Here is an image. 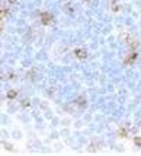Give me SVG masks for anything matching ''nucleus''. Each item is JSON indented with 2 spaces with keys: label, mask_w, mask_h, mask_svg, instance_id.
Masks as SVG:
<instances>
[{
  "label": "nucleus",
  "mask_w": 141,
  "mask_h": 156,
  "mask_svg": "<svg viewBox=\"0 0 141 156\" xmlns=\"http://www.w3.org/2000/svg\"><path fill=\"white\" fill-rule=\"evenodd\" d=\"M51 21H53V16H51L50 13H47V12H45V13H41V22H42L44 25L50 24Z\"/></svg>",
  "instance_id": "1"
},
{
  "label": "nucleus",
  "mask_w": 141,
  "mask_h": 156,
  "mask_svg": "<svg viewBox=\"0 0 141 156\" xmlns=\"http://www.w3.org/2000/svg\"><path fill=\"white\" fill-rule=\"evenodd\" d=\"M74 54H76L77 58H86V56H87V53H86L84 50H76Z\"/></svg>",
  "instance_id": "2"
},
{
  "label": "nucleus",
  "mask_w": 141,
  "mask_h": 156,
  "mask_svg": "<svg viewBox=\"0 0 141 156\" xmlns=\"http://www.w3.org/2000/svg\"><path fill=\"white\" fill-rule=\"evenodd\" d=\"M135 58H137V53H131V56H128V57H126L125 64H132Z\"/></svg>",
  "instance_id": "3"
},
{
  "label": "nucleus",
  "mask_w": 141,
  "mask_h": 156,
  "mask_svg": "<svg viewBox=\"0 0 141 156\" xmlns=\"http://www.w3.org/2000/svg\"><path fill=\"white\" fill-rule=\"evenodd\" d=\"M16 96H18V92H16V91L10 89V91L8 92V99H15Z\"/></svg>",
  "instance_id": "4"
},
{
  "label": "nucleus",
  "mask_w": 141,
  "mask_h": 156,
  "mask_svg": "<svg viewBox=\"0 0 141 156\" xmlns=\"http://www.w3.org/2000/svg\"><path fill=\"white\" fill-rule=\"evenodd\" d=\"M134 143H135L137 146L141 147V137H135V139H134Z\"/></svg>",
  "instance_id": "5"
},
{
  "label": "nucleus",
  "mask_w": 141,
  "mask_h": 156,
  "mask_svg": "<svg viewBox=\"0 0 141 156\" xmlns=\"http://www.w3.org/2000/svg\"><path fill=\"white\" fill-rule=\"evenodd\" d=\"M77 104H80V105H84L86 102H84V99H83V98H80V99H77Z\"/></svg>",
  "instance_id": "6"
},
{
  "label": "nucleus",
  "mask_w": 141,
  "mask_h": 156,
  "mask_svg": "<svg viewBox=\"0 0 141 156\" xmlns=\"http://www.w3.org/2000/svg\"><path fill=\"white\" fill-rule=\"evenodd\" d=\"M9 3H16V0H9Z\"/></svg>",
  "instance_id": "7"
}]
</instances>
